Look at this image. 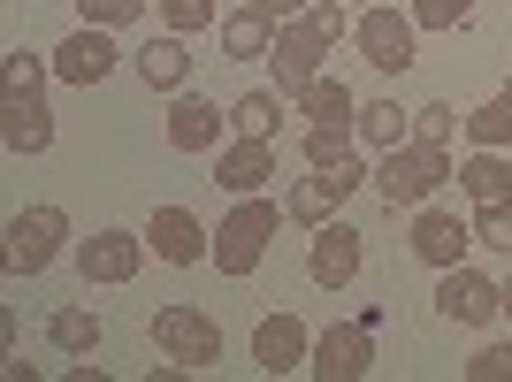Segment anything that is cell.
<instances>
[{
  "label": "cell",
  "instance_id": "9a60e30c",
  "mask_svg": "<svg viewBox=\"0 0 512 382\" xmlns=\"http://www.w3.org/2000/svg\"><path fill=\"white\" fill-rule=\"evenodd\" d=\"M360 260H367V245H360L352 222H321L314 245H306V276H314L321 291H344V283L360 276Z\"/></svg>",
  "mask_w": 512,
  "mask_h": 382
},
{
  "label": "cell",
  "instance_id": "836d02e7",
  "mask_svg": "<svg viewBox=\"0 0 512 382\" xmlns=\"http://www.w3.org/2000/svg\"><path fill=\"white\" fill-rule=\"evenodd\" d=\"M474 245H490V253H512V207L474 214Z\"/></svg>",
  "mask_w": 512,
  "mask_h": 382
},
{
  "label": "cell",
  "instance_id": "f1b7e54d",
  "mask_svg": "<svg viewBox=\"0 0 512 382\" xmlns=\"http://www.w3.org/2000/svg\"><path fill=\"white\" fill-rule=\"evenodd\" d=\"M352 138H360L352 123H314V130H306V161H314V169H329V161H344V153H352Z\"/></svg>",
  "mask_w": 512,
  "mask_h": 382
},
{
  "label": "cell",
  "instance_id": "277c9868",
  "mask_svg": "<svg viewBox=\"0 0 512 382\" xmlns=\"http://www.w3.org/2000/svg\"><path fill=\"white\" fill-rule=\"evenodd\" d=\"M69 237V214L62 207H23L8 214V276H46L54 253H62Z\"/></svg>",
  "mask_w": 512,
  "mask_h": 382
},
{
  "label": "cell",
  "instance_id": "8992f818",
  "mask_svg": "<svg viewBox=\"0 0 512 382\" xmlns=\"http://www.w3.org/2000/svg\"><path fill=\"white\" fill-rule=\"evenodd\" d=\"M413 31H421L413 16H398V8H383V0H375V8H360V23H352V46L367 54V69L406 77V69H413Z\"/></svg>",
  "mask_w": 512,
  "mask_h": 382
},
{
  "label": "cell",
  "instance_id": "d6986e66",
  "mask_svg": "<svg viewBox=\"0 0 512 382\" xmlns=\"http://www.w3.org/2000/svg\"><path fill=\"white\" fill-rule=\"evenodd\" d=\"M0 146H8V153H46V146H54V115H46V100H0Z\"/></svg>",
  "mask_w": 512,
  "mask_h": 382
},
{
  "label": "cell",
  "instance_id": "4316f807",
  "mask_svg": "<svg viewBox=\"0 0 512 382\" xmlns=\"http://www.w3.org/2000/svg\"><path fill=\"white\" fill-rule=\"evenodd\" d=\"M467 138H474V146H497V153H505V146H512V107H505V100H482V107L467 115Z\"/></svg>",
  "mask_w": 512,
  "mask_h": 382
},
{
  "label": "cell",
  "instance_id": "ac0fdd59",
  "mask_svg": "<svg viewBox=\"0 0 512 382\" xmlns=\"http://www.w3.org/2000/svg\"><path fill=\"white\" fill-rule=\"evenodd\" d=\"M130 62H138V77H146L153 92H184V85H192V54H184V31H161V39H146L138 54H130Z\"/></svg>",
  "mask_w": 512,
  "mask_h": 382
},
{
  "label": "cell",
  "instance_id": "e0dca14e",
  "mask_svg": "<svg viewBox=\"0 0 512 382\" xmlns=\"http://www.w3.org/2000/svg\"><path fill=\"white\" fill-rule=\"evenodd\" d=\"M459 191H467V207H474V214L512 207V161H505L497 146H474L467 161H459Z\"/></svg>",
  "mask_w": 512,
  "mask_h": 382
},
{
  "label": "cell",
  "instance_id": "4fadbf2b",
  "mask_svg": "<svg viewBox=\"0 0 512 382\" xmlns=\"http://www.w3.org/2000/svg\"><path fill=\"white\" fill-rule=\"evenodd\" d=\"M138 268H146V237L138 230H92L77 245V276L85 283H130Z\"/></svg>",
  "mask_w": 512,
  "mask_h": 382
},
{
  "label": "cell",
  "instance_id": "30bf717a",
  "mask_svg": "<svg viewBox=\"0 0 512 382\" xmlns=\"http://www.w3.org/2000/svg\"><path fill=\"white\" fill-rule=\"evenodd\" d=\"M169 146L176 153H222L230 146V107H214L207 92H176L169 100Z\"/></svg>",
  "mask_w": 512,
  "mask_h": 382
},
{
  "label": "cell",
  "instance_id": "1f68e13d",
  "mask_svg": "<svg viewBox=\"0 0 512 382\" xmlns=\"http://www.w3.org/2000/svg\"><path fill=\"white\" fill-rule=\"evenodd\" d=\"M474 16V0H413V23L421 31H459Z\"/></svg>",
  "mask_w": 512,
  "mask_h": 382
},
{
  "label": "cell",
  "instance_id": "83f0119b",
  "mask_svg": "<svg viewBox=\"0 0 512 382\" xmlns=\"http://www.w3.org/2000/svg\"><path fill=\"white\" fill-rule=\"evenodd\" d=\"M451 130H467V115H459V107H444V100L413 107V138H421V146H451Z\"/></svg>",
  "mask_w": 512,
  "mask_h": 382
},
{
  "label": "cell",
  "instance_id": "e575fe53",
  "mask_svg": "<svg viewBox=\"0 0 512 382\" xmlns=\"http://www.w3.org/2000/svg\"><path fill=\"white\" fill-rule=\"evenodd\" d=\"M306 23H314L321 39L337 46V39H352V16H344V0H314V8H306Z\"/></svg>",
  "mask_w": 512,
  "mask_h": 382
},
{
  "label": "cell",
  "instance_id": "8fae6325",
  "mask_svg": "<svg viewBox=\"0 0 512 382\" xmlns=\"http://www.w3.org/2000/svg\"><path fill=\"white\" fill-rule=\"evenodd\" d=\"M146 245H153V260H169V268H199V260H214V230L199 222L192 207H153Z\"/></svg>",
  "mask_w": 512,
  "mask_h": 382
},
{
  "label": "cell",
  "instance_id": "603a6c76",
  "mask_svg": "<svg viewBox=\"0 0 512 382\" xmlns=\"http://www.w3.org/2000/svg\"><path fill=\"white\" fill-rule=\"evenodd\" d=\"M406 138H413V107H398V100H360V146L390 153V146H406Z\"/></svg>",
  "mask_w": 512,
  "mask_h": 382
},
{
  "label": "cell",
  "instance_id": "f35d334b",
  "mask_svg": "<svg viewBox=\"0 0 512 382\" xmlns=\"http://www.w3.org/2000/svg\"><path fill=\"white\" fill-rule=\"evenodd\" d=\"M352 8H375V0H352Z\"/></svg>",
  "mask_w": 512,
  "mask_h": 382
},
{
  "label": "cell",
  "instance_id": "74e56055",
  "mask_svg": "<svg viewBox=\"0 0 512 382\" xmlns=\"http://www.w3.org/2000/svg\"><path fill=\"white\" fill-rule=\"evenodd\" d=\"M497 100H505V107H512V85H505V92H497Z\"/></svg>",
  "mask_w": 512,
  "mask_h": 382
},
{
  "label": "cell",
  "instance_id": "cb8c5ba5",
  "mask_svg": "<svg viewBox=\"0 0 512 382\" xmlns=\"http://www.w3.org/2000/svg\"><path fill=\"white\" fill-rule=\"evenodd\" d=\"M283 100H291V92H237L230 100V130L237 138H276L283 130Z\"/></svg>",
  "mask_w": 512,
  "mask_h": 382
},
{
  "label": "cell",
  "instance_id": "d590c367",
  "mask_svg": "<svg viewBox=\"0 0 512 382\" xmlns=\"http://www.w3.org/2000/svg\"><path fill=\"white\" fill-rule=\"evenodd\" d=\"M245 8H260V16H268V23H291V16H306L314 0H245Z\"/></svg>",
  "mask_w": 512,
  "mask_h": 382
},
{
  "label": "cell",
  "instance_id": "ffe728a7",
  "mask_svg": "<svg viewBox=\"0 0 512 382\" xmlns=\"http://www.w3.org/2000/svg\"><path fill=\"white\" fill-rule=\"evenodd\" d=\"M214 39L230 62H268V46H276V23L260 16V8H230V16L214 23Z\"/></svg>",
  "mask_w": 512,
  "mask_h": 382
},
{
  "label": "cell",
  "instance_id": "3957f363",
  "mask_svg": "<svg viewBox=\"0 0 512 382\" xmlns=\"http://www.w3.org/2000/svg\"><path fill=\"white\" fill-rule=\"evenodd\" d=\"M153 352L184 360L192 375H214V360H222V321L199 314V306H161V314H153Z\"/></svg>",
  "mask_w": 512,
  "mask_h": 382
},
{
  "label": "cell",
  "instance_id": "ba28073f",
  "mask_svg": "<svg viewBox=\"0 0 512 382\" xmlns=\"http://www.w3.org/2000/svg\"><path fill=\"white\" fill-rule=\"evenodd\" d=\"M268 62H276V92H291V100H299V92L314 85L321 69H329V39H321L306 16H291V23H276V46H268Z\"/></svg>",
  "mask_w": 512,
  "mask_h": 382
},
{
  "label": "cell",
  "instance_id": "7402d4cb",
  "mask_svg": "<svg viewBox=\"0 0 512 382\" xmlns=\"http://www.w3.org/2000/svg\"><path fill=\"white\" fill-rule=\"evenodd\" d=\"M299 115H306V123H352V130H360V100H352V85L329 77V69L299 92Z\"/></svg>",
  "mask_w": 512,
  "mask_h": 382
},
{
  "label": "cell",
  "instance_id": "52a82bcc",
  "mask_svg": "<svg viewBox=\"0 0 512 382\" xmlns=\"http://www.w3.org/2000/svg\"><path fill=\"white\" fill-rule=\"evenodd\" d=\"M314 367L321 382H360V375H375V329H367L360 314L352 321H329V329H321L314 337Z\"/></svg>",
  "mask_w": 512,
  "mask_h": 382
},
{
  "label": "cell",
  "instance_id": "f546056e",
  "mask_svg": "<svg viewBox=\"0 0 512 382\" xmlns=\"http://www.w3.org/2000/svg\"><path fill=\"white\" fill-rule=\"evenodd\" d=\"M161 23H169V31H184V39H192V31H214V0H161Z\"/></svg>",
  "mask_w": 512,
  "mask_h": 382
},
{
  "label": "cell",
  "instance_id": "7c38bea8",
  "mask_svg": "<svg viewBox=\"0 0 512 382\" xmlns=\"http://www.w3.org/2000/svg\"><path fill=\"white\" fill-rule=\"evenodd\" d=\"M314 360V329L299 314H260L253 321V367L260 375H299Z\"/></svg>",
  "mask_w": 512,
  "mask_h": 382
},
{
  "label": "cell",
  "instance_id": "5bb4252c",
  "mask_svg": "<svg viewBox=\"0 0 512 382\" xmlns=\"http://www.w3.org/2000/svg\"><path fill=\"white\" fill-rule=\"evenodd\" d=\"M214 184L230 191V199L268 191V184H276V138H230V146L214 153Z\"/></svg>",
  "mask_w": 512,
  "mask_h": 382
},
{
  "label": "cell",
  "instance_id": "9c48e42d",
  "mask_svg": "<svg viewBox=\"0 0 512 382\" xmlns=\"http://www.w3.org/2000/svg\"><path fill=\"white\" fill-rule=\"evenodd\" d=\"M413 260H421V268H436V276H444V268H459V260L474 253V222L467 214H451V207H413Z\"/></svg>",
  "mask_w": 512,
  "mask_h": 382
},
{
  "label": "cell",
  "instance_id": "484cf974",
  "mask_svg": "<svg viewBox=\"0 0 512 382\" xmlns=\"http://www.w3.org/2000/svg\"><path fill=\"white\" fill-rule=\"evenodd\" d=\"M46 77H54V62H39L31 46H8V62H0V85H8V100H46Z\"/></svg>",
  "mask_w": 512,
  "mask_h": 382
},
{
  "label": "cell",
  "instance_id": "5b68a950",
  "mask_svg": "<svg viewBox=\"0 0 512 382\" xmlns=\"http://www.w3.org/2000/svg\"><path fill=\"white\" fill-rule=\"evenodd\" d=\"M436 314L451 321V329H490L497 314H505V283H490L482 268H444V283H436Z\"/></svg>",
  "mask_w": 512,
  "mask_h": 382
},
{
  "label": "cell",
  "instance_id": "d6a6232c",
  "mask_svg": "<svg viewBox=\"0 0 512 382\" xmlns=\"http://www.w3.org/2000/svg\"><path fill=\"white\" fill-rule=\"evenodd\" d=\"M467 382H512V344H482L467 360Z\"/></svg>",
  "mask_w": 512,
  "mask_h": 382
},
{
  "label": "cell",
  "instance_id": "4dcf8cb0",
  "mask_svg": "<svg viewBox=\"0 0 512 382\" xmlns=\"http://www.w3.org/2000/svg\"><path fill=\"white\" fill-rule=\"evenodd\" d=\"M77 16H85V23H100V31H123V23H138V16H146V0H77Z\"/></svg>",
  "mask_w": 512,
  "mask_h": 382
},
{
  "label": "cell",
  "instance_id": "44dd1931",
  "mask_svg": "<svg viewBox=\"0 0 512 382\" xmlns=\"http://www.w3.org/2000/svg\"><path fill=\"white\" fill-rule=\"evenodd\" d=\"M46 344L69 352V360H92V352H100V314H92V306H54V314H46Z\"/></svg>",
  "mask_w": 512,
  "mask_h": 382
},
{
  "label": "cell",
  "instance_id": "7a4b0ae2",
  "mask_svg": "<svg viewBox=\"0 0 512 382\" xmlns=\"http://www.w3.org/2000/svg\"><path fill=\"white\" fill-rule=\"evenodd\" d=\"M291 207H276V199H268V191H253V199H237L230 214H222V222H214V268H222V276L230 283H245L260 268V260H268V237H276V222Z\"/></svg>",
  "mask_w": 512,
  "mask_h": 382
},
{
  "label": "cell",
  "instance_id": "d4e9b609",
  "mask_svg": "<svg viewBox=\"0 0 512 382\" xmlns=\"http://www.w3.org/2000/svg\"><path fill=\"white\" fill-rule=\"evenodd\" d=\"M283 207H291V222H299V230H321V222H337V207H344V199H337L329 184H321V169H314V176H299V184L283 191Z\"/></svg>",
  "mask_w": 512,
  "mask_h": 382
},
{
  "label": "cell",
  "instance_id": "6da1fadb",
  "mask_svg": "<svg viewBox=\"0 0 512 382\" xmlns=\"http://www.w3.org/2000/svg\"><path fill=\"white\" fill-rule=\"evenodd\" d=\"M451 176H459V169H451V146H421V138H406V146H390L383 161H375V199H383L390 214H398V207H428Z\"/></svg>",
  "mask_w": 512,
  "mask_h": 382
},
{
  "label": "cell",
  "instance_id": "8d00e7d4",
  "mask_svg": "<svg viewBox=\"0 0 512 382\" xmlns=\"http://www.w3.org/2000/svg\"><path fill=\"white\" fill-rule=\"evenodd\" d=\"M505 321H512V283H505Z\"/></svg>",
  "mask_w": 512,
  "mask_h": 382
},
{
  "label": "cell",
  "instance_id": "2e32d148",
  "mask_svg": "<svg viewBox=\"0 0 512 382\" xmlns=\"http://www.w3.org/2000/svg\"><path fill=\"white\" fill-rule=\"evenodd\" d=\"M107 69H115V39H107L100 23H85V31H69V39L54 46V77H62V85H77V92L107 85Z\"/></svg>",
  "mask_w": 512,
  "mask_h": 382
}]
</instances>
